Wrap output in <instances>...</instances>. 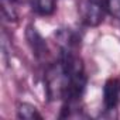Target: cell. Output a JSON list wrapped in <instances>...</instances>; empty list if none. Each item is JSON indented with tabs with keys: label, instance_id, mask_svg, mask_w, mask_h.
<instances>
[{
	"label": "cell",
	"instance_id": "obj_1",
	"mask_svg": "<svg viewBox=\"0 0 120 120\" xmlns=\"http://www.w3.org/2000/svg\"><path fill=\"white\" fill-rule=\"evenodd\" d=\"M45 89L49 100H62L68 95L69 76L64 68V64L59 61L52 64L45 71Z\"/></svg>",
	"mask_w": 120,
	"mask_h": 120
},
{
	"label": "cell",
	"instance_id": "obj_2",
	"mask_svg": "<svg viewBox=\"0 0 120 120\" xmlns=\"http://www.w3.org/2000/svg\"><path fill=\"white\" fill-rule=\"evenodd\" d=\"M78 13L83 24L89 27H98L107 13L106 0H79Z\"/></svg>",
	"mask_w": 120,
	"mask_h": 120
},
{
	"label": "cell",
	"instance_id": "obj_3",
	"mask_svg": "<svg viewBox=\"0 0 120 120\" xmlns=\"http://www.w3.org/2000/svg\"><path fill=\"white\" fill-rule=\"evenodd\" d=\"M120 102V81L110 78L103 86V105L106 110H114Z\"/></svg>",
	"mask_w": 120,
	"mask_h": 120
},
{
	"label": "cell",
	"instance_id": "obj_4",
	"mask_svg": "<svg viewBox=\"0 0 120 120\" xmlns=\"http://www.w3.org/2000/svg\"><path fill=\"white\" fill-rule=\"evenodd\" d=\"M27 40H28L30 45H31V48H33V51L35 52L37 56H41V55H44V54L48 52L47 44H45L44 38H42V37L40 35V33H38L34 27H31V26L27 28Z\"/></svg>",
	"mask_w": 120,
	"mask_h": 120
},
{
	"label": "cell",
	"instance_id": "obj_5",
	"mask_svg": "<svg viewBox=\"0 0 120 120\" xmlns=\"http://www.w3.org/2000/svg\"><path fill=\"white\" fill-rule=\"evenodd\" d=\"M17 116L20 119H24V120H41L42 116L41 113L38 112V109L31 105V103H27V102H23V103H19L17 106Z\"/></svg>",
	"mask_w": 120,
	"mask_h": 120
},
{
	"label": "cell",
	"instance_id": "obj_6",
	"mask_svg": "<svg viewBox=\"0 0 120 120\" xmlns=\"http://www.w3.org/2000/svg\"><path fill=\"white\" fill-rule=\"evenodd\" d=\"M55 0H33V9L41 16H51L55 11Z\"/></svg>",
	"mask_w": 120,
	"mask_h": 120
},
{
	"label": "cell",
	"instance_id": "obj_7",
	"mask_svg": "<svg viewBox=\"0 0 120 120\" xmlns=\"http://www.w3.org/2000/svg\"><path fill=\"white\" fill-rule=\"evenodd\" d=\"M107 13H110L114 19L120 20V0H106Z\"/></svg>",
	"mask_w": 120,
	"mask_h": 120
},
{
	"label": "cell",
	"instance_id": "obj_8",
	"mask_svg": "<svg viewBox=\"0 0 120 120\" xmlns=\"http://www.w3.org/2000/svg\"><path fill=\"white\" fill-rule=\"evenodd\" d=\"M9 2H10V0H3V14H4V17L7 20H16L17 19V14H16V11L13 9L11 3L9 6ZM11 2H13V0H11Z\"/></svg>",
	"mask_w": 120,
	"mask_h": 120
}]
</instances>
